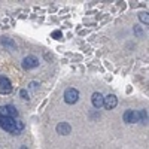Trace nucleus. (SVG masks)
Here are the masks:
<instances>
[{"instance_id":"16","label":"nucleus","mask_w":149,"mask_h":149,"mask_svg":"<svg viewBox=\"0 0 149 149\" xmlns=\"http://www.w3.org/2000/svg\"><path fill=\"white\" fill-rule=\"evenodd\" d=\"M37 85H39L37 82H31V84H30V88H31V90H36V88H37Z\"/></svg>"},{"instance_id":"13","label":"nucleus","mask_w":149,"mask_h":149,"mask_svg":"<svg viewBox=\"0 0 149 149\" xmlns=\"http://www.w3.org/2000/svg\"><path fill=\"white\" fill-rule=\"evenodd\" d=\"M51 37H52V39H57V40H61V39H63V33H61L60 30H55V31H52Z\"/></svg>"},{"instance_id":"8","label":"nucleus","mask_w":149,"mask_h":149,"mask_svg":"<svg viewBox=\"0 0 149 149\" xmlns=\"http://www.w3.org/2000/svg\"><path fill=\"white\" fill-rule=\"evenodd\" d=\"M57 133L61 134V136H69L72 133V127L69 122H60L57 125Z\"/></svg>"},{"instance_id":"14","label":"nucleus","mask_w":149,"mask_h":149,"mask_svg":"<svg viewBox=\"0 0 149 149\" xmlns=\"http://www.w3.org/2000/svg\"><path fill=\"white\" fill-rule=\"evenodd\" d=\"M19 95H21L22 100H29V98H30V95H29L27 90H21V91H19Z\"/></svg>"},{"instance_id":"4","label":"nucleus","mask_w":149,"mask_h":149,"mask_svg":"<svg viewBox=\"0 0 149 149\" xmlns=\"http://www.w3.org/2000/svg\"><path fill=\"white\" fill-rule=\"evenodd\" d=\"M37 66H39V60H37L34 55H27V57H24V60H22V69L31 70V69H36Z\"/></svg>"},{"instance_id":"2","label":"nucleus","mask_w":149,"mask_h":149,"mask_svg":"<svg viewBox=\"0 0 149 149\" xmlns=\"http://www.w3.org/2000/svg\"><path fill=\"white\" fill-rule=\"evenodd\" d=\"M78 100H79V91L76 88L66 90V93H64V102L67 104H74V103H78Z\"/></svg>"},{"instance_id":"6","label":"nucleus","mask_w":149,"mask_h":149,"mask_svg":"<svg viewBox=\"0 0 149 149\" xmlns=\"http://www.w3.org/2000/svg\"><path fill=\"white\" fill-rule=\"evenodd\" d=\"M116 104H118V98H116V95H113V94H109V95H106V97L103 98V106H104L107 110L116 107Z\"/></svg>"},{"instance_id":"9","label":"nucleus","mask_w":149,"mask_h":149,"mask_svg":"<svg viewBox=\"0 0 149 149\" xmlns=\"http://www.w3.org/2000/svg\"><path fill=\"white\" fill-rule=\"evenodd\" d=\"M103 95H102V93H94L93 95H91V103H93V106L95 107V109H100L102 106H103Z\"/></svg>"},{"instance_id":"10","label":"nucleus","mask_w":149,"mask_h":149,"mask_svg":"<svg viewBox=\"0 0 149 149\" xmlns=\"http://www.w3.org/2000/svg\"><path fill=\"white\" fill-rule=\"evenodd\" d=\"M0 43H2L3 46H6V48H9V49H15V48H17L15 42L12 40L10 37H8V36H3L2 39H0Z\"/></svg>"},{"instance_id":"5","label":"nucleus","mask_w":149,"mask_h":149,"mask_svg":"<svg viewBox=\"0 0 149 149\" xmlns=\"http://www.w3.org/2000/svg\"><path fill=\"white\" fill-rule=\"evenodd\" d=\"M122 118H124V122H125V124L139 122V113H137V112H134V110H131V109L124 112V116Z\"/></svg>"},{"instance_id":"1","label":"nucleus","mask_w":149,"mask_h":149,"mask_svg":"<svg viewBox=\"0 0 149 149\" xmlns=\"http://www.w3.org/2000/svg\"><path fill=\"white\" fill-rule=\"evenodd\" d=\"M0 128H3L5 131L14 134V136H19V133L24 130V124L21 121H15L14 118H9V116H0Z\"/></svg>"},{"instance_id":"7","label":"nucleus","mask_w":149,"mask_h":149,"mask_svg":"<svg viewBox=\"0 0 149 149\" xmlns=\"http://www.w3.org/2000/svg\"><path fill=\"white\" fill-rule=\"evenodd\" d=\"M12 90V85L10 81L5 76H0V94H8Z\"/></svg>"},{"instance_id":"15","label":"nucleus","mask_w":149,"mask_h":149,"mask_svg":"<svg viewBox=\"0 0 149 149\" xmlns=\"http://www.w3.org/2000/svg\"><path fill=\"white\" fill-rule=\"evenodd\" d=\"M134 31H136V34H137V36H142L143 34V31H142V29L139 26H134Z\"/></svg>"},{"instance_id":"17","label":"nucleus","mask_w":149,"mask_h":149,"mask_svg":"<svg viewBox=\"0 0 149 149\" xmlns=\"http://www.w3.org/2000/svg\"><path fill=\"white\" fill-rule=\"evenodd\" d=\"M19 149H27V146H21Z\"/></svg>"},{"instance_id":"12","label":"nucleus","mask_w":149,"mask_h":149,"mask_svg":"<svg viewBox=\"0 0 149 149\" xmlns=\"http://www.w3.org/2000/svg\"><path fill=\"white\" fill-rule=\"evenodd\" d=\"M139 19H140L143 24H146V26H148V24H149V17H148V12H140V14H139Z\"/></svg>"},{"instance_id":"3","label":"nucleus","mask_w":149,"mask_h":149,"mask_svg":"<svg viewBox=\"0 0 149 149\" xmlns=\"http://www.w3.org/2000/svg\"><path fill=\"white\" fill-rule=\"evenodd\" d=\"M19 113H18V110L15 106H12V104H5L0 107V116H9V118H17Z\"/></svg>"},{"instance_id":"11","label":"nucleus","mask_w":149,"mask_h":149,"mask_svg":"<svg viewBox=\"0 0 149 149\" xmlns=\"http://www.w3.org/2000/svg\"><path fill=\"white\" fill-rule=\"evenodd\" d=\"M137 113H139V122L148 124V110L146 109H142V110L137 112Z\"/></svg>"}]
</instances>
